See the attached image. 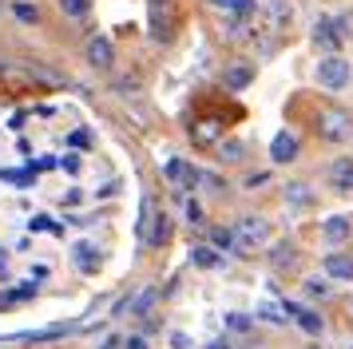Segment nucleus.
<instances>
[{"label":"nucleus","mask_w":353,"mask_h":349,"mask_svg":"<svg viewBox=\"0 0 353 349\" xmlns=\"http://www.w3.org/2000/svg\"><path fill=\"white\" fill-rule=\"evenodd\" d=\"M350 36H353V12H341V16H318V20H314V32H310L314 48H321L325 56L341 52V44H345Z\"/></svg>","instance_id":"f257e3e1"},{"label":"nucleus","mask_w":353,"mask_h":349,"mask_svg":"<svg viewBox=\"0 0 353 349\" xmlns=\"http://www.w3.org/2000/svg\"><path fill=\"white\" fill-rule=\"evenodd\" d=\"M314 131L325 143H345L353 135V115L341 103H321L318 115H314Z\"/></svg>","instance_id":"f03ea898"},{"label":"nucleus","mask_w":353,"mask_h":349,"mask_svg":"<svg viewBox=\"0 0 353 349\" xmlns=\"http://www.w3.org/2000/svg\"><path fill=\"white\" fill-rule=\"evenodd\" d=\"M147 28H151V40L171 44L175 40V28H179L175 0H147Z\"/></svg>","instance_id":"7ed1b4c3"},{"label":"nucleus","mask_w":353,"mask_h":349,"mask_svg":"<svg viewBox=\"0 0 353 349\" xmlns=\"http://www.w3.org/2000/svg\"><path fill=\"white\" fill-rule=\"evenodd\" d=\"M270 242V222L262 215H242L234 222V254H250V250H262Z\"/></svg>","instance_id":"20e7f679"},{"label":"nucleus","mask_w":353,"mask_h":349,"mask_svg":"<svg viewBox=\"0 0 353 349\" xmlns=\"http://www.w3.org/2000/svg\"><path fill=\"white\" fill-rule=\"evenodd\" d=\"M314 79H318V88H325V92H345L353 79V63L341 56V52H334V56H321L318 68H314Z\"/></svg>","instance_id":"39448f33"},{"label":"nucleus","mask_w":353,"mask_h":349,"mask_svg":"<svg viewBox=\"0 0 353 349\" xmlns=\"http://www.w3.org/2000/svg\"><path fill=\"white\" fill-rule=\"evenodd\" d=\"M254 76H258V68L250 60H230V63H223V88L226 92H246L250 83H254Z\"/></svg>","instance_id":"423d86ee"},{"label":"nucleus","mask_w":353,"mask_h":349,"mask_svg":"<svg viewBox=\"0 0 353 349\" xmlns=\"http://www.w3.org/2000/svg\"><path fill=\"white\" fill-rule=\"evenodd\" d=\"M298 155H302V139H298L290 127H282V131H278V135L270 139V163L286 167V163H294Z\"/></svg>","instance_id":"0eeeda50"},{"label":"nucleus","mask_w":353,"mask_h":349,"mask_svg":"<svg viewBox=\"0 0 353 349\" xmlns=\"http://www.w3.org/2000/svg\"><path fill=\"white\" fill-rule=\"evenodd\" d=\"M223 139H226L223 119H214V115H207V119H199V123H191V143H194V147H203V151H210V147H219Z\"/></svg>","instance_id":"6e6552de"},{"label":"nucleus","mask_w":353,"mask_h":349,"mask_svg":"<svg viewBox=\"0 0 353 349\" xmlns=\"http://www.w3.org/2000/svg\"><path fill=\"white\" fill-rule=\"evenodd\" d=\"M282 306H286V314L302 326V333H310V337H321V333H325V317H321L318 310L298 306V301H290V298H282Z\"/></svg>","instance_id":"1a4fd4ad"},{"label":"nucleus","mask_w":353,"mask_h":349,"mask_svg":"<svg viewBox=\"0 0 353 349\" xmlns=\"http://www.w3.org/2000/svg\"><path fill=\"white\" fill-rule=\"evenodd\" d=\"M321 274H325L330 282H353V254L330 250L325 258H321Z\"/></svg>","instance_id":"9d476101"},{"label":"nucleus","mask_w":353,"mask_h":349,"mask_svg":"<svg viewBox=\"0 0 353 349\" xmlns=\"http://www.w3.org/2000/svg\"><path fill=\"white\" fill-rule=\"evenodd\" d=\"M258 12L266 16L270 32H282V28H290V20H294V4H290V0H266V4H258Z\"/></svg>","instance_id":"9b49d317"},{"label":"nucleus","mask_w":353,"mask_h":349,"mask_svg":"<svg viewBox=\"0 0 353 349\" xmlns=\"http://www.w3.org/2000/svg\"><path fill=\"white\" fill-rule=\"evenodd\" d=\"M163 174H167L171 183H179L183 190H194V187H199V167H191L187 159H167Z\"/></svg>","instance_id":"f8f14e48"},{"label":"nucleus","mask_w":353,"mask_h":349,"mask_svg":"<svg viewBox=\"0 0 353 349\" xmlns=\"http://www.w3.org/2000/svg\"><path fill=\"white\" fill-rule=\"evenodd\" d=\"M350 235H353V222H350V215H330V219L321 222V238L330 242V246H341V242H350Z\"/></svg>","instance_id":"ddd939ff"},{"label":"nucleus","mask_w":353,"mask_h":349,"mask_svg":"<svg viewBox=\"0 0 353 349\" xmlns=\"http://www.w3.org/2000/svg\"><path fill=\"white\" fill-rule=\"evenodd\" d=\"M83 56H88L92 68H112V63H115V48H112L108 36H92V40L83 44Z\"/></svg>","instance_id":"4468645a"},{"label":"nucleus","mask_w":353,"mask_h":349,"mask_svg":"<svg viewBox=\"0 0 353 349\" xmlns=\"http://www.w3.org/2000/svg\"><path fill=\"white\" fill-rule=\"evenodd\" d=\"M330 187L337 190V195H350L353 190V159H334L330 163Z\"/></svg>","instance_id":"2eb2a0df"},{"label":"nucleus","mask_w":353,"mask_h":349,"mask_svg":"<svg viewBox=\"0 0 353 349\" xmlns=\"http://www.w3.org/2000/svg\"><path fill=\"white\" fill-rule=\"evenodd\" d=\"M270 266L274 270H294L298 266V246H294V242H274L270 246Z\"/></svg>","instance_id":"dca6fc26"},{"label":"nucleus","mask_w":353,"mask_h":349,"mask_svg":"<svg viewBox=\"0 0 353 349\" xmlns=\"http://www.w3.org/2000/svg\"><path fill=\"white\" fill-rule=\"evenodd\" d=\"M254 317H258V321H266V326H286V321H290V314H286V306H282V301H258Z\"/></svg>","instance_id":"f3484780"},{"label":"nucleus","mask_w":353,"mask_h":349,"mask_svg":"<svg viewBox=\"0 0 353 349\" xmlns=\"http://www.w3.org/2000/svg\"><path fill=\"white\" fill-rule=\"evenodd\" d=\"M72 262H76V270H80V274H96V266H99V250L92 246V242H80V246L72 250Z\"/></svg>","instance_id":"a211bd4d"},{"label":"nucleus","mask_w":353,"mask_h":349,"mask_svg":"<svg viewBox=\"0 0 353 349\" xmlns=\"http://www.w3.org/2000/svg\"><path fill=\"white\" fill-rule=\"evenodd\" d=\"M302 294L305 298H314V301H325V298H334V286H330L325 274H310V278L302 282Z\"/></svg>","instance_id":"6ab92c4d"},{"label":"nucleus","mask_w":353,"mask_h":349,"mask_svg":"<svg viewBox=\"0 0 353 349\" xmlns=\"http://www.w3.org/2000/svg\"><path fill=\"white\" fill-rule=\"evenodd\" d=\"M155 199L151 195H143V203H139V222H135V235H139V242L147 246V235H151V222H155Z\"/></svg>","instance_id":"aec40b11"},{"label":"nucleus","mask_w":353,"mask_h":349,"mask_svg":"<svg viewBox=\"0 0 353 349\" xmlns=\"http://www.w3.org/2000/svg\"><path fill=\"white\" fill-rule=\"evenodd\" d=\"M191 266L214 270V266H223V258H219V250H214V246H194V250H191Z\"/></svg>","instance_id":"412c9836"},{"label":"nucleus","mask_w":353,"mask_h":349,"mask_svg":"<svg viewBox=\"0 0 353 349\" xmlns=\"http://www.w3.org/2000/svg\"><path fill=\"white\" fill-rule=\"evenodd\" d=\"M214 151H219L223 163H242V159H246V143H242V139H223Z\"/></svg>","instance_id":"4be33fe9"},{"label":"nucleus","mask_w":353,"mask_h":349,"mask_svg":"<svg viewBox=\"0 0 353 349\" xmlns=\"http://www.w3.org/2000/svg\"><path fill=\"white\" fill-rule=\"evenodd\" d=\"M286 206H314V190L305 187V183H290L286 187Z\"/></svg>","instance_id":"5701e85b"},{"label":"nucleus","mask_w":353,"mask_h":349,"mask_svg":"<svg viewBox=\"0 0 353 349\" xmlns=\"http://www.w3.org/2000/svg\"><path fill=\"white\" fill-rule=\"evenodd\" d=\"M210 246L223 254H234V226H214L210 230Z\"/></svg>","instance_id":"b1692460"},{"label":"nucleus","mask_w":353,"mask_h":349,"mask_svg":"<svg viewBox=\"0 0 353 349\" xmlns=\"http://www.w3.org/2000/svg\"><path fill=\"white\" fill-rule=\"evenodd\" d=\"M226 330H230V333H250V330H254V317L230 310V314H226Z\"/></svg>","instance_id":"393cba45"},{"label":"nucleus","mask_w":353,"mask_h":349,"mask_svg":"<svg viewBox=\"0 0 353 349\" xmlns=\"http://www.w3.org/2000/svg\"><path fill=\"white\" fill-rule=\"evenodd\" d=\"M60 12L72 16V20H83V16L92 12V0H60Z\"/></svg>","instance_id":"a878e982"},{"label":"nucleus","mask_w":353,"mask_h":349,"mask_svg":"<svg viewBox=\"0 0 353 349\" xmlns=\"http://www.w3.org/2000/svg\"><path fill=\"white\" fill-rule=\"evenodd\" d=\"M12 16H17L20 24H36V20H40V8L28 4V0H17V4H12Z\"/></svg>","instance_id":"bb28decb"},{"label":"nucleus","mask_w":353,"mask_h":349,"mask_svg":"<svg viewBox=\"0 0 353 349\" xmlns=\"http://www.w3.org/2000/svg\"><path fill=\"white\" fill-rule=\"evenodd\" d=\"M0 179H4V183H17V187H28V183H32V171H12V167H4Z\"/></svg>","instance_id":"cd10ccee"},{"label":"nucleus","mask_w":353,"mask_h":349,"mask_svg":"<svg viewBox=\"0 0 353 349\" xmlns=\"http://www.w3.org/2000/svg\"><path fill=\"white\" fill-rule=\"evenodd\" d=\"M119 349H151V346H147V337H143V333H128V337L119 341Z\"/></svg>","instance_id":"c85d7f7f"},{"label":"nucleus","mask_w":353,"mask_h":349,"mask_svg":"<svg viewBox=\"0 0 353 349\" xmlns=\"http://www.w3.org/2000/svg\"><path fill=\"white\" fill-rule=\"evenodd\" d=\"M187 222H191V226H199V222H203V206L194 203V199H187Z\"/></svg>","instance_id":"c756f323"},{"label":"nucleus","mask_w":353,"mask_h":349,"mask_svg":"<svg viewBox=\"0 0 353 349\" xmlns=\"http://www.w3.org/2000/svg\"><path fill=\"white\" fill-rule=\"evenodd\" d=\"M60 167H64L68 174H76V171H80V155H64V159H60Z\"/></svg>","instance_id":"7c9ffc66"},{"label":"nucleus","mask_w":353,"mask_h":349,"mask_svg":"<svg viewBox=\"0 0 353 349\" xmlns=\"http://www.w3.org/2000/svg\"><path fill=\"white\" fill-rule=\"evenodd\" d=\"M171 349H191V337L187 333H171Z\"/></svg>","instance_id":"2f4dec72"},{"label":"nucleus","mask_w":353,"mask_h":349,"mask_svg":"<svg viewBox=\"0 0 353 349\" xmlns=\"http://www.w3.org/2000/svg\"><path fill=\"white\" fill-rule=\"evenodd\" d=\"M207 349H239L230 337H214V341H207Z\"/></svg>","instance_id":"473e14b6"},{"label":"nucleus","mask_w":353,"mask_h":349,"mask_svg":"<svg viewBox=\"0 0 353 349\" xmlns=\"http://www.w3.org/2000/svg\"><path fill=\"white\" fill-rule=\"evenodd\" d=\"M32 230H52V219H44V215H36V219H32Z\"/></svg>","instance_id":"72a5a7b5"},{"label":"nucleus","mask_w":353,"mask_h":349,"mask_svg":"<svg viewBox=\"0 0 353 349\" xmlns=\"http://www.w3.org/2000/svg\"><path fill=\"white\" fill-rule=\"evenodd\" d=\"M52 167H60V163H56V159H52V155H44V159H40V163H36V171H52Z\"/></svg>","instance_id":"f704fd0d"},{"label":"nucleus","mask_w":353,"mask_h":349,"mask_svg":"<svg viewBox=\"0 0 353 349\" xmlns=\"http://www.w3.org/2000/svg\"><path fill=\"white\" fill-rule=\"evenodd\" d=\"M210 8H219V12H230V4H234V0H207Z\"/></svg>","instance_id":"c9c22d12"},{"label":"nucleus","mask_w":353,"mask_h":349,"mask_svg":"<svg viewBox=\"0 0 353 349\" xmlns=\"http://www.w3.org/2000/svg\"><path fill=\"white\" fill-rule=\"evenodd\" d=\"M99 349H119V337H108V341H103Z\"/></svg>","instance_id":"e433bc0d"},{"label":"nucleus","mask_w":353,"mask_h":349,"mask_svg":"<svg viewBox=\"0 0 353 349\" xmlns=\"http://www.w3.org/2000/svg\"><path fill=\"white\" fill-rule=\"evenodd\" d=\"M310 349H321V346H310Z\"/></svg>","instance_id":"4c0bfd02"},{"label":"nucleus","mask_w":353,"mask_h":349,"mask_svg":"<svg viewBox=\"0 0 353 349\" xmlns=\"http://www.w3.org/2000/svg\"><path fill=\"white\" fill-rule=\"evenodd\" d=\"M0 72H4V63H0Z\"/></svg>","instance_id":"58836bf2"}]
</instances>
